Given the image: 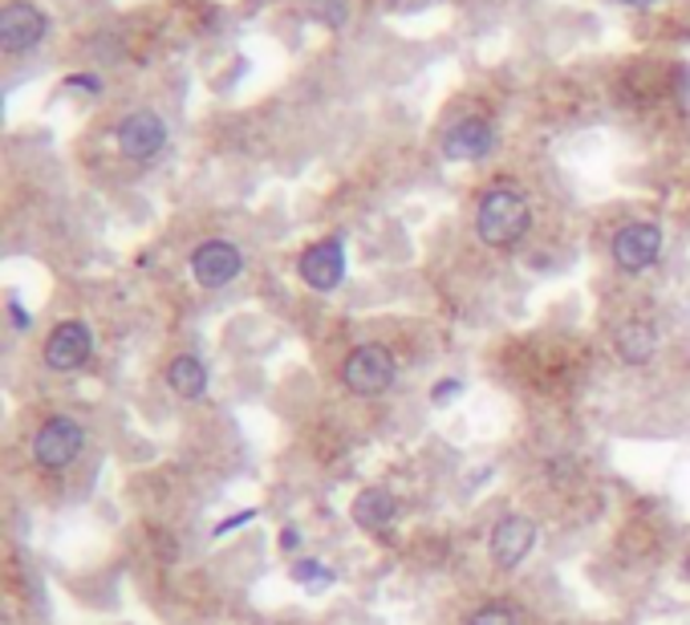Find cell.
I'll use <instances>...</instances> for the list:
<instances>
[{"instance_id": "obj_1", "label": "cell", "mask_w": 690, "mask_h": 625, "mask_svg": "<svg viewBox=\"0 0 690 625\" xmlns=\"http://www.w3.org/2000/svg\"><path fill=\"white\" fill-rule=\"evenodd\" d=\"M532 228V212H528V200L513 188H491L484 200H479L476 212V236L488 244V249H513L520 244L524 232Z\"/></svg>"}, {"instance_id": "obj_2", "label": "cell", "mask_w": 690, "mask_h": 625, "mask_svg": "<svg viewBox=\"0 0 690 625\" xmlns=\"http://www.w3.org/2000/svg\"><path fill=\"white\" fill-rule=\"evenodd\" d=\"M398 377V362L386 345H357L354 354L342 362V382L349 394H362V399H378L394 386Z\"/></svg>"}, {"instance_id": "obj_3", "label": "cell", "mask_w": 690, "mask_h": 625, "mask_svg": "<svg viewBox=\"0 0 690 625\" xmlns=\"http://www.w3.org/2000/svg\"><path fill=\"white\" fill-rule=\"evenodd\" d=\"M85 447V431L78 419L70 414H53L41 423V431L33 435V460L45 467V472H65Z\"/></svg>"}, {"instance_id": "obj_4", "label": "cell", "mask_w": 690, "mask_h": 625, "mask_svg": "<svg viewBox=\"0 0 690 625\" xmlns=\"http://www.w3.org/2000/svg\"><path fill=\"white\" fill-rule=\"evenodd\" d=\"M168 147V122L155 110H134L119 122V151L134 163H151Z\"/></svg>"}, {"instance_id": "obj_5", "label": "cell", "mask_w": 690, "mask_h": 625, "mask_svg": "<svg viewBox=\"0 0 690 625\" xmlns=\"http://www.w3.org/2000/svg\"><path fill=\"white\" fill-rule=\"evenodd\" d=\"M240 269H244V256L232 240H203L200 249L191 252V276L203 289H224L236 281Z\"/></svg>"}, {"instance_id": "obj_6", "label": "cell", "mask_w": 690, "mask_h": 625, "mask_svg": "<svg viewBox=\"0 0 690 625\" xmlns=\"http://www.w3.org/2000/svg\"><path fill=\"white\" fill-rule=\"evenodd\" d=\"M297 272L310 289H317V293H334L337 284L345 281V244L337 236L310 244V249L301 252Z\"/></svg>"}, {"instance_id": "obj_7", "label": "cell", "mask_w": 690, "mask_h": 625, "mask_svg": "<svg viewBox=\"0 0 690 625\" xmlns=\"http://www.w3.org/2000/svg\"><path fill=\"white\" fill-rule=\"evenodd\" d=\"M94 354V333L85 330L82 321H61L58 330L49 333L45 342V366L49 370H61V374H70V370H82Z\"/></svg>"}, {"instance_id": "obj_8", "label": "cell", "mask_w": 690, "mask_h": 625, "mask_svg": "<svg viewBox=\"0 0 690 625\" xmlns=\"http://www.w3.org/2000/svg\"><path fill=\"white\" fill-rule=\"evenodd\" d=\"M49 33V17L37 4H9V9L0 12V49H9V53H24V49L41 46Z\"/></svg>"}, {"instance_id": "obj_9", "label": "cell", "mask_w": 690, "mask_h": 625, "mask_svg": "<svg viewBox=\"0 0 690 625\" xmlns=\"http://www.w3.org/2000/svg\"><path fill=\"white\" fill-rule=\"evenodd\" d=\"M662 256V228L658 224H626L613 236V260L621 272H646Z\"/></svg>"}, {"instance_id": "obj_10", "label": "cell", "mask_w": 690, "mask_h": 625, "mask_svg": "<svg viewBox=\"0 0 690 625\" xmlns=\"http://www.w3.org/2000/svg\"><path fill=\"white\" fill-rule=\"evenodd\" d=\"M536 548V524L528 516H504L491 528V561L500 568H520Z\"/></svg>"}, {"instance_id": "obj_11", "label": "cell", "mask_w": 690, "mask_h": 625, "mask_svg": "<svg viewBox=\"0 0 690 625\" xmlns=\"http://www.w3.org/2000/svg\"><path fill=\"white\" fill-rule=\"evenodd\" d=\"M491 147H496V130H491L488 119H464L443 134V154L455 159V163H476Z\"/></svg>"}, {"instance_id": "obj_12", "label": "cell", "mask_w": 690, "mask_h": 625, "mask_svg": "<svg viewBox=\"0 0 690 625\" xmlns=\"http://www.w3.org/2000/svg\"><path fill=\"white\" fill-rule=\"evenodd\" d=\"M349 516H354L357 528L382 532V528H390L394 520H398V500H394L386 487H366V492H357L354 507H349Z\"/></svg>"}, {"instance_id": "obj_13", "label": "cell", "mask_w": 690, "mask_h": 625, "mask_svg": "<svg viewBox=\"0 0 690 625\" xmlns=\"http://www.w3.org/2000/svg\"><path fill=\"white\" fill-rule=\"evenodd\" d=\"M658 350V330L650 321H626L618 330V357L626 366H646Z\"/></svg>"}, {"instance_id": "obj_14", "label": "cell", "mask_w": 690, "mask_h": 625, "mask_svg": "<svg viewBox=\"0 0 690 625\" xmlns=\"http://www.w3.org/2000/svg\"><path fill=\"white\" fill-rule=\"evenodd\" d=\"M168 386L175 390L179 399H203L207 394V366L195 354L175 357L168 366Z\"/></svg>"}, {"instance_id": "obj_15", "label": "cell", "mask_w": 690, "mask_h": 625, "mask_svg": "<svg viewBox=\"0 0 690 625\" xmlns=\"http://www.w3.org/2000/svg\"><path fill=\"white\" fill-rule=\"evenodd\" d=\"M293 581L317 593V589H325V585H334V573H329L322 561H297V565H293Z\"/></svg>"}, {"instance_id": "obj_16", "label": "cell", "mask_w": 690, "mask_h": 625, "mask_svg": "<svg viewBox=\"0 0 690 625\" xmlns=\"http://www.w3.org/2000/svg\"><path fill=\"white\" fill-rule=\"evenodd\" d=\"M467 625H516V617L504 605H484V609H476V614L467 617Z\"/></svg>"}, {"instance_id": "obj_17", "label": "cell", "mask_w": 690, "mask_h": 625, "mask_svg": "<svg viewBox=\"0 0 690 625\" xmlns=\"http://www.w3.org/2000/svg\"><path fill=\"white\" fill-rule=\"evenodd\" d=\"M459 394H464V386H459V382H455V377H447V382H439V386L430 390V402H435V406H443V402L459 399Z\"/></svg>"}, {"instance_id": "obj_18", "label": "cell", "mask_w": 690, "mask_h": 625, "mask_svg": "<svg viewBox=\"0 0 690 625\" xmlns=\"http://www.w3.org/2000/svg\"><path fill=\"white\" fill-rule=\"evenodd\" d=\"M65 90H90V94H102V82L90 78V73H73V78H65Z\"/></svg>"}, {"instance_id": "obj_19", "label": "cell", "mask_w": 690, "mask_h": 625, "mask_svg": "<svg viewBox=\"0 0 690 625\" xmlns=\"http://www.w3.org/2000/svg\"><path fill=\"white\" fill-rule=\"evenodd\" d=\"M301 544H305V536H301V528H285V532H281V548H285V553H297Z\"/></svg>"}, {"instance_id": "obj_20", "label": "cell", "mask_w": 690, "mask_h": 625, "mask_svg": "<svg viewBox=\"0 0 690 625\" xmlns=\"http://www.w3.org/2000/svg\"><path fill=\"white\" fill-rule=\"evenodd\" d=\"M248 520H252V512H240V516L224 520V524H215V536H227V532L240 528V524H248Z\"/></svg>"}, {"instance_id": "obj_21", "label": "cell", "mask_w": 690, "mask_h": 625, "mask_svg": "<svg viewBox=\"0 0 690 625\" xmlns=\"http://www.w3.org/2000/svg\"><path fill=\"white\" fill-rule=\"evenodd\" d=\"M9 317H12L17 330H29V313L21 309V301H9Z\"/></svg>"}, {"instance_id": "obj_22", "label": "cell", "mask_w": 690, "mask_h": 625, "mask_svg": "<svg viewBox=\"0 0 690 625\" xmlns=\"http://www.w3.org/2000/svg\"><path fill=\"white\" fill-rule=\"evenodd\" d=\"M621 4H630V9H655L658 0H621Z\"/></svg>"}, {"instance_id": "obj_23", "label": "cell", "mask_w": 690, "mask_h": 625, "mask_svg": "<svg viewBox=\"0 0 690 625\" xmlns=\"http://www.w3.org/2000/svg\"><path fill=\"white\" fill-rule=\"evenodd\" d=\"M687 577H690V556H687Z\"/></svg>"}]
</instances>
